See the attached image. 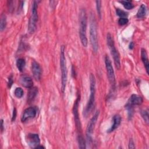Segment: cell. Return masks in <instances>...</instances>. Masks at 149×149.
<instances>
[{
    "mask_svg": "<svg viewBox=\"0 0 149 149\" xmlns=\"http://www.w3.org/2000/svg\"><path fill=\"white\" fill-rule=\"evenodd\" d=\"M1 131L2 132V131H3V120H2V119H1Z\"/></svg>",
    "mask_w": 149,
    "mask_h": 149,
    "instance_id": "obj_31",
    "label": "cell"
},
{
    "mask_svg": "<svg viewBox=\"0 0 149 149\" xmlns=\"http://www.w3.org/2000/svg\"><path fill=\"white\" fill-rule=\"evenodd\" d=\"M37 108L36 107H29L26 109L21 117V120L22 122H25L31 119L34 118L37 114Z\"/></svg>",
    "mask_w": 149,
    "mask_h": 149,
    "instance_id": "obj_10",
    "label": "cell"
},
{
    "mask_svg": "<svg viewBox=\"0 0 149 149\" xmlns=\"http://www.w3.org/2000/svg\"><path fill=\"white\" fill-rule=\"evenodd\" d=\"M16 108L13 109V114H12V120L14 121L16 119Z\"/></svg>",
    "mask_w": 149,
    "mask_h": 149,
    "instance_id": "obj_30",
    "label": "cell"
},
{
    "mask_svg": "<svg viewBox=\"0 0 149 149\" xmlns=\"http://www.w3.org/2000/svg\"><path fill=\"white\" fill-rule=\"evenodd\" d=\"M90 94L89 100L87 103L83 114L85 117H87L92 112L95 105V78L93 74H90Z\"/></svg>",
    "mask_w": 149,
    "mask_h": 149,
    "instance_id": "obj_1",
    "label": "cell"
},
{
    "mask_svg": "<svg viewBox=\"0 0 149 149\" xmlns=\"http://www.w3.org/2000/svg\"><path fill=\"white\" fill-rule=\"evenodd\" d=\"M77 141L80 148H86V141L82 134L77 135Z\"/></svg>",
    "mask_w": 149,
    "mask_h": 149,
    "instance_id": "obj_20",
    "label": "cell"
},
{
    "mask_svg": "<svg viewBox=\"0 0 149 149\" xmlns=\"http://www.w3.org/2000/svg\"><path fill=\"white\" fill-rule=\"evenodd\" d=\"M129 148H135V146H134V141L132 139H130L129 142Z\"/></svg>",
    "mask_w": 149,
    "mask_h": 149,
    "instance_id": "obj_28",
    "label": "cell"
},
{
    "mask_svg": "<svg viewBox=\"0 0 149 149\" xmlns=\"http://www.w3.org/2000/svg\"><path fill=\"white\" fill-rule=\"evenodd\" d=\"M31 72L34 78L36 80H40L42 74V69L40 64L35 61L31 63Z\"/></svg>",
    "mask_w": 149,
    "mask_h": 149,
    "instance_id": "obj_13",
    "label": "cell"
},
{
    "mask_svg": "<svg viewBox=\"0 0 149 149\" xmlns=\"http://www.w3.org/2000/svg\"><path fill=\"white\" fill-rule=\"evenodd\" d=\"M107 42L108 48L110 50L111 54L113 57L115 67L117 69H119L120 68V55L118 50L115 48L113 37L109 33L107 34Z\"/></svg>",
    "mask_w": 149,
    "mask_h": 149,
    "instance_id": "obj_5",
    "label": "cell"
},
{
    "mask_svg": "<svg viewBox=\"0 0 149 149\" xmlns=\"http://www.w3.org/2000/svg\"><path fill=\"white\" fill-rule=\"evenodd\" d=\"M99 114H100V111H97L88 123V125L86 128V137L89 143H90L92 141V134L95 128V125L98 118Z\"/></svg>",
    "mask_w": 149,
    "mask_h": 149,
    "instance_id": "obj_8",
    "label": "cell"
},
{
    "mask_svg": "<svg viewBox=\"0 0 149 149\" xmlns=\"http://www.w3.org/2000/svg\"><path fill=\"white\" fill-rule=\"evenodd\" d=\"M87 17L86 10L81 9L79 13V36L81 44L86 47L88 44V40L86 36Z\"/></svg>",
    "mask_w": 149,
    "mask_h": 149,
    "instance_id": "obj_2",
    "label": "cell"
},
{
    "mask_svg": "<svg viewBox=\"0 0 149 149\" xmlns=\"http://www.w3.org/2000/svg\"><path fill=\"white\" fill-rule=\"evenodd\" d=\"M65 51V47L63 45L61 46L60 54V68L61 71V89L62 93H63L65 90L68 78V70L66 67Z\"/></svg>",
    "mask_w": 149,
    "mask_h": 149,
    "instance_id": "obj_4",
    "label": "cell"
},
{
    "mask_svg": "<svg viewBox=\"0 0 149 149\" xmlns=\"http://www.w3.org/2000/svg\"><path fill=\"white\" fill-rule=\"evenodd\" d=\"M141 58L145 66L147 73V74H148V70H149L148 59V56H147V53L146 52V50L144 48H142L141 49Z\"/></svg>",
    "mask_w": 149,
    "mask_h": 149,
    "instance_id": "obj_16",
    "label": "cell"
},
{
    "mask_svg": "<svg viewBox=\"0 0 149 149\" xmlns=\"http://www.w3.org/2000/svg\"><path fill=\"white\" fill-rule=\"evenodd\" d=\"M141 116L143 117V118L144 119V121L148 124V110H143L141 111Z\"/></svg>",
    "mask_w": 149,
    "mask_h": 149,
    "instance_id": "obj_26",
    "label": "cell"
},
{
    "mask_svg": "<svg viewBox=\"0 0 149 149\" xmlns=\"http://www.w3.org/2000/svg\"><path fill=\"white\" fill-rule=\"evenodd\" d=\"M105 68L107 72V76L108 78V80L113 88H115V84H116V80H115V73L114 70L113 69V66L112 65V62L109 58L108 56L106 55L105 56Z\"/></svg>",
    "mask_w": 149,
    "mask_h": 149,
    "instance_id": "obj_7",
    "label": "cell"
},
{
    "mask_svg": "<svg viewBox=\"0 0 149 149\" xmlns=\"http://www.w3.org/2000/svg\"><path fill=\"white\" fill-rule=\"evenodd\" d=\"M26 61L23 58H19L16 61V66L20 72H22L24 69Z\"/></svg>",
    "mask_w": 149,
    "mask_h": 149,
    "instance_id": "obj_19",
    "label": "cell"
},
{
    "mask_svg": "<svg viewBox=\"0 0 149 149\" xmlns=\"http://www.w3.org/2000/svg\"><path fill=\"white\" fill-rule=\"evenodd\" d=\"M38 93V89L37 87H31L27 94V100L29 102H31L34 100Z\"/></svg>",
    "mask_w": 149,
    "mask_h": 149,
    "instance_id": "obj_17",
    "label": "cell"
},
{
    "mask_svg": "<svg viewBox=\"0 0 149 149\" xmlns=\"http://www.w3.org/2000/svg\"><path fill=\"white\" fill-rule=\"evenodd\" d=\"M116 13L120 17H126L127 16V12H126L125 11H124L122 9H118V8L116 9Z\"/></svg>",
    "mask_w": 149,
    "mask_h": 149,
    "instance_id": "obj_25",
    "label": "cell"
},
{
    "mask_svg": "<svg viewBox=\"0 0 149 149\" xmlns=\"http://www.w3.org/2000/svg\"><path fill=\"white\" fill-rule=\"evenodd\" d=\"M13 84V79H12V77L10 76L9 78V80H8V87H10L12 86Z\"/></svg>",
    "mask_w": 149,
    "mask_h": 149,
    "instance_id": "obj_29",
    "label": "cell"
},
{
    "mask_svg": "<svg viewBox=\"0 0 149 149\" xmlns=\"http://www.w3.org/2000/svg\"><path fill=\"white\" fill-rule=\"evenodd\" d=\"M121 119H122L121 117L119 115H118V114L115 115L113 116V118H112L113 124L111 126V127L107 130V132L108 133H111V132L114 131L116 129H117L120 124Z\"/></svg>",
    "mask_w": 149,
    "mask_h": 149,
    "instance_id": "obj_15",
    "label": "cell"
},
{
    "mask_svg": "<svg viewBox=\"0 0 149 149\" xmlns=\"http://www.w3.org/2000/svg\"><path fill=\"white\" fill-rule=\"evenodd\" d=\"M38 2L34 1L32 5L31 13L29 20L28 30L30 34L33 33L37 27V22L38 20V13H37Z\"/></svg>",
    "mask_w": 149,
    "mask_h": 149,
    "instance_id": "obj_6",
    "label": "cell"
},
{
    "mask_svg": "<svg viewBox=\"0 0 149 149\" xmlns=\"http://www.w3.org/2000/svg\"><path fill=\"white\" fill-rule=\"evenodd\" d=\"M20 84L26 88H31L33 86V81L31 78L28 76H22L20 79Z\"/></svg>",
    "mask_w": 149,
    "mask_h": 149,
    "instance_id": "obj_14",
    "label": "cell"
},
{
    "mask_svg": "<svg viewBox=\"0 0 149 149\" xmlns=\"http://www.w3.org/2000/svg\"><path fill=\"white\" fill-rule=\"evenodd\" d=\"M146 12H147V8L146 5L144 4H141L137 12L136 16L138 18H140V19L143 18L146 16Z\"/></svg>",
    "mask_w": 149,
    "mask_h": 149,
    "instance_id": "obj_18",
    "label": "cell"
},
{
    "mask_svg": "<svg viewBox=\"0 0 149 149\" xmlns=\"http://www.w3.org/2000/svg\"><path fill=\"white\" fill-rule=\"evenodd\" d=\"M90 39L93 51L97 52L98 49L97 27L95 16L92 13L90 15Z\"/></svg>",
    "mask_w": 149,
    "mask_h": 149,
    "instance_id": "obj_3",
    "label": "cell"
},
{
    "mask_svg": "<svg viewBox=\"0 0 149 149\" xmlns=\"http://www.w3.org/2000/svg\"><path fill=\"white\" fill-rule=\"evenodd\" d=\"M96 8H97V12L98 13V15L99 16V17L101 18V1H96Z\"/></svg>",
    "mask_w": 149,
    "mask_h": 149,
    "instance_id": "obj_24",
    "label": "cell"
},
{
    "mask_svg": "<svg viewBox=\"0 0 149 149\" xmlns=\"http://www.w3.org/2000/svg\"><path fill=\"white\" fill-rule=\"evenodd\" d=\"M78 106H79V98H77L74 102L73 108V112L74 115L75 125H76L77 130L78 131V135H79V134H81V123L80 121V118H79V113H78Z\"/></svg>",
    "mask_w": 149,
    "mask_h": 149,
    "instance_id": "obj_12",
    "label": "cell"
},
{
    "mask_svg": "<svg viewBox=\"0 0 149 149\" xmlns=\"http://www.w3.org/2000/svg\"><path fill=\"white\" fill-rule=\"evenodd\" d=\"M142 102L143 98L141 96L137 94H132L126 105V108L129 110V112H130L133 106L140 105Z\"/></svg>",
    "mask_w": 149,
    "mask_h": 149,
    "instance_id": "obj_9",
    "label": "cell"
},
{
    "mask_svg": "<svg viewBox=\"0 0 149 149\" xmlns=\"http://www.w3.org/2000/svg\"><path fill=\"white\" fill-rule=\"evenodd\" d=\"M119 2L121 3L124 8L126 9L130 10L134 8V5L130 1H119Z\"/></svg>",
    "mask_w": 149,
    "mask_h": 149,
    "instance_id": "obj_22",
    "label": "cell"
},
{
    "mask_svg": "<svg viewBox=\"0 0 149 149\" xmlns=\"http://www.w3.org/2000/svg\"><path fill=\"white\" fill-rule=\"evenodd\" d=\"M128 22H129V20L126 17H120L118 20V23H119V24H120L121 26L127 24L128 23Z\"/></svg>",
    "mask_w": 149,
    "mask_h": 149,
    "instance_id": "obj_27",
    "label": "cell"
},
{
    "mask_svg": "<svg viewBox=\"0 0 149 149\" xmlns=\"http://www.w3.org/2000/svg\"><path fill=\"white\" fill-rule=\"evenodd\" d=\"M6 17L5 14H2L1 16L0 22V30L2 31L6 27Z\"/></svg>",
    "mask_w": 149,
    "mask_h": 149,
    "instance_id": "obj_21",
    "label": "cell"
},
{
    "mask_svg": "<svg viewBox=\"0 0 149 149\" xmlns=\"http://www.w3.org/2000/svg\"><path fill=\"white\" fill-rule=\"evenodd\" d=\"M26 140L29 146L31 148H36V147L40 145V139L39 136L37 134L29 133L26 136Z\"/></svg>",
    "mask_w": 149,
    "mask_h": 149,
    "instance_id": "obj_11",
    "label": "cell"
},
{
    "mask_svg": "<svg viewBox=\"0 0 149 149\" xmlns=\"http://www.w3.org/2000/svg\"><path fill=\"white\" fill-rule=\"evenodd\" d=\"M23 90L22 88L20 87H17L15 90V92H14V94L15 95V96L19 98L22 97V96L23 95Z\"/></svg>",
    "mask_w": 149,
    "mask_h": 149,
    "instance_id": "obj_23",
    "label": "cell"
},
{
    "mask_svg": "<svg viewBox=\"0 0 149 149\" xmlns=\"http://www.w3.org/2000/svg\"><path fill=\"white\" fill-rule=\"evenodd\" d=\"M133 46H134L133 43V42H131L130 44V45H129V48H130V49H133Z\"/></svg>",
    "mask_w": 149,
    "mask_h": 149,
    "instance_id": "obj_32",
    "label": "cell"
}]
</instances>
